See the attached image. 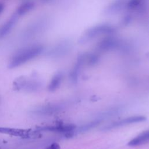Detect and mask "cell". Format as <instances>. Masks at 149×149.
<instances>
[{"label":"cell","mask_w":149,"mask_h":149,"mask_svg":"<svg viewBox=\"0 0 149 149\" xmlns=\"http://www.w3.org/2000/svg\"><path fill=\"white\" fill-rule=\"evenodd\" d=\"M37 130L31 131V129H22L10 127H0V133L10 134L22 138H32L37 136Z\"/></svg>","instance_id":"3957f363"},{"label":"cell","mask_w":149,"mask_h":149,"mask_svg":"<svg viewBox=\"0 0 149 149\" xmlns=\"http://www.w3.org/2000/svg\"><path fill=\"white\" fill-rule=\"evenodd\" d=\"M45 149H60V146L58 143H54Z\"/></svg>","instance_id":"4fadbf2b"},{"label":"cell","mask_w":149,"mask_h":149,"mask_svg":"<svg viewBox=\"0 0 149 149\" xmlns=\"http://www.w3.org/2000/svg\"><path fill=\"white\" fill-rule=\"evenodd\" d=\"M117 44V41L115 38L112 37H108L104 39L100 43L99 47L102 49H109L115 47Z\"/></svg>","instance_id":"9c48e42d"},{"label":"cell","mask_w":149,"mask_h":149,"mask_svg":"<svg viewBox=\"0 0 149 149\" xmlns=\"http://www.w3.org/2000/svg\"><path fill=\"white\" fill-rule=\"evenodd\" d=\"M146 119L143 116H131L126 119H123L122 120H120L119 121L114 122L111 123L110 125L108 126L107 127V129H111L116 127H119L123 125H126L128 124H131L133 123H137L140 122L145 120Z\"/></svg>","instance_id":"5b68a950"},{"label":"cell","mask_w":149,"mask_h":149,"mask_svg":"<svg viewBox=\"0 0 149 149\" xmlns=\"http://www.w3.org/2000/svg\"><path fill=\"white\" fill-rule=\"evenodd\" d=\"M144 1V0H129L128 1L127 6L130 9H135L139 7Z\"/></svg>","instance_id":"8fae6325"},{"label":"cell","mask_w":149,"mask_h":149,"mask_svg":"<svg viewBox=\"0 0 149 149\" xmlns=\"http://www.w3.org/2000/svg\"><path fill=\"white\" fill-rule=\"evenodd\" d=\"M62 79V73H58L56 74L53 77V78L52 79V80L50 82V84L48 87L49 90L51 91H54L55 90H56L59 87V86L61 83Z\"/></svg>","instance_id":"30bf717a"},{"label":"cell","mask_w":149,"mask_h":149,"mask_svg":"<svg viewBox=\"0 0 149 149\" xmlns=\"http://www.w3.org/2000/svg\"><path fill=\"white\" fill-rule=\"evenodd\" d=\"M113 27L108 24H101L90 28L80 37V42L81 43L86 42L102 34H109L114 31Z\"/></svg>","instance_id":"7a4b0ae2"},{"label":"cell","mask_w":149,"mask_h":149,"mask_svg":"<svg viewBox=\"0 0 149 149\" xmlns=\"http://www.w3.org/2000/svg\"><path fill=\"white\" fill-rule=\"evenodd\" d=\"M16 87L19 88L26 90H35L39 87L38 82L33 80H29L24 79H20L15 83Z\"/></svg>","instance_id":"52a82bcc"},{"label":"cell","mask_w":149,"mask_h":149,"mask_svg":"<svg viewBox=\"0 0 149 149\" xmlns=\"http://www.w3.org/2000/svg\"><path fill=\"white\" fill-rule=\"evenodd\" d=\"M147 143H149V130L141 133L129 142L128 145L129 146H137Z\"/></svg>","instance_id":"ba28073f"},{"label":"cell","mask_w":149,"mask_h":149,"mask_svg":"<svg viewBox=\"0 0 149 149\" xmlns=\"http://www.w3.org/2000/svg\"><path fill=\"white\" fill-rule=\"evenodd\" d=\"M127 2L128 0H115L106 8L105 12L109 15L115 14L121 10Z\"/></svg>","instance_id":"8992f818"},{"label":"cell","mask_w":149,"mask_h":149,"mask_svg":"<svg viewBox=\"0 0 149 149\" xmlns=\"http://www.w3.org/2000/svg\"><path fill=\"white\" fill-rule=\"evenodd\" d=\"M75 128H76L75 125L73 124H69V125H58L56 126L37 127L36 130L38 132L49 131V132H59V133H64L65 134L68 132H73Z\"/></svg>","instance_id":"277c9868"},{"label":"cell","mask_w":149,"mask_h":149,"mask_svg":"<svg viewBox=\"0 0 149 149\" xmlns=\"http://www.w3.org/2000/svg\"><path fill=\"white\" fill-rule=\"evenodd\" d=\"M99 122H100V121H95V122H91L90 123H88L86 125H84V126H82L81 128H80V131H85L90 128H92V127L95 126L96 125H97L99 123Z\"/></svg>","instance_id":"7c38bea8"},{"label":"cell","mask_w":149,"mask_h":149,"mask_svg":"<svg viewBox=\"0 0 149 149\" xmlns=\"http://www.w3.org/2000/svg\"><path fill=\"white\" fill-rule=\"evenodd\" d=\"M41 51V48H34L24 50L18 53L13 56L9 65V67L10 68H14L22 65L29 60L38 55L40 53Z\"/></svg>","instance_id":"6da1fadb"}]
</instances>
